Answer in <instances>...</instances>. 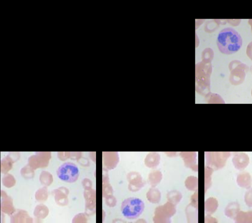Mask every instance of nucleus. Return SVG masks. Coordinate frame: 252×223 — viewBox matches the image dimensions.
Wrapping results in <instances>:
<instances>
[{
    "instance_id": "obj_2",
    "label": "nucleus",
    "mask_w": 252,
    "mask_h": 223,
    "mask_svg": "<svg viewBox=\"0 0 252 223\" xmlns=\"http://www.w3.org/2000/svg\"><path fill=\"white\" fill-rule=\"evenodd\" d=\"M145 208L144 202L140 198L130 197L125 199L121 205L122 215L128 219H135L142 214Z\"/></svg>"
},
{
    "instance_id": "obj_5",
    "label": "nucleus",
    "mask_w": 252,
    "mask_h": 223,
    "mask_svg": "<svg viewBox=\"0 0 252 223\" xmlns=\"http://www.w3.org/2000/svg\"><path fill=\"white\" fill-rule=\"evenodd\" d=\"M248 23L251 27V29H252V19H249Z\"/></svg>"
},
{
    "instance_id": "obj_1",
    "label": "nucleus",
    "mask_w": 252,
    "mask_h": 223,
    "mask_svg": "<svg viewBox=\"0 0 252 223\" xmlns=\"http://www.w3.org/2000/svg\"><path fill=\"white\" fill-rule=\"evenodd\" d=\"M217 44L221 53L230 55L237 52L241 48L242 39L237 31L228 27L222 29L219 32Z\"/></svg>"
},
{
    "instance_id": "obj_3",
    "label": "nucleus",
    "mask_w": 252,
    "mask_h": 223,
    "mask_svg": "<svg viewBox=\"0 0 252 223\" xmlns=\"http://www.w3.org/2000/svg\"><path fill=\"white\" fill-rule=\"evenodd\" d=\"M57 174L62 181L73 183L77 180L79 175V170L75 164L65 162L58 168Z\"/></svg>"
},
{
    "instance_id": "obj_4",
    "label": "nucleus",
    "mask_w": 252,
    "mask_h": 223,
    "mask_svg": "<svg viewBox=\"0 0 252 223\" xmlns=\"http://www.w3.org/2000/svg\"><path fill=\"white\" fill-rule=\"evenodd\" d=\"M247 55L252 59V41L251 42L247 47Z\"/></svg>"
}]
</instances>
